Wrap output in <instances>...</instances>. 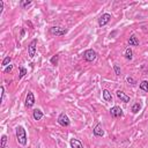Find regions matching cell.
Segmentation results:
<instances>
[{
    "mask_svg": "<svg viewBox=\"0 0 148 148\" xmlns=\"http://www.w3.org/2000/svg\"><path fill=\"white\" fill-rule=\"evenodd\" d=\"M15 133H16L17 142L22 145V146L27 145V132H25V130L22 126H17L15 129Z\"/></svg>",
    "mask_w": 148,
    "mask_h": 148,
    "instance_id": "6da1fadb",
    "label": "cell"
},
{
    "mask_svg": "<svg viewBox=\"0 0 148 148\" xmlns=\"http://www.w3.org/2000/svg\"><path fill=\"white\" fill-rule=\"evenodd\" d=\"M83 58H85V60H87V62H94L97 58V53L93 49H88V50H86L83 52Z\"/></svg>",
    "mask_w": 148,
    "mask_h": 148,
    "instance_id": "7a4b0ae2",
    "label": "cell"
},
{
    "mask_svg": "<svg viewBox=\"0 0 148 148\" xmlns=\"http://www.w3.org/2000/svg\"><path fill=\"white\" fill-rule=\"evenodd\" d=\"M110 20H111V14L104 13L101 15L100 19H98V25H100V27H104V25L108 24L110 22Z\"/></svg>",
    "mask_w": 148,
    "mask_h": 148,
    "instance_id": "3957f363",
    "label": "cell"
},
{
    "mask_svg": "<svg viewBox=\"0 0 148 148\" xmlns=\"http://www.w3.org/2000/svg\"><path fill=\"white\" fill-rule=\"evenodd\" d=\"M58 123H59V125L66 127V126H69V124H71V120H69L68 116L66 115V114H60L59 117H58Z\"/></svg>",
    "mask_w": 148,
    "mask_h": 148,
    "instance_id": "277c9868",
    "label": "cell"
},
{
    "mask_svg": "<svg viewBox=\"0 0 148 148\" xmlns=\"http://www.w3.org/2000/svg\"><path fill=\"white\" fill-rule=\"evenodd\" d=\"M50 33L52 35H56V36H63V35L67 34V29H65L63 27H51Z\"/></svg>",
    "mask_w": 148,
    "mask_h": 148,
    "instance_id": "5b68a950",
    "label": "cell"
},
{
    "mask_svg": "<svg viewBox=\"0 0 148 148\" xmlns=\"http://www.w3.org/2000/svg\"><path fill=\"white\" fill-rule=\"evenodd\" d=\"M110 115L114 118H119V117H123L124 116V112H123L120 106H112V108L110 109Z\"/></svg>",
    "mask_w": 148,
    "mask_h": 148,
    "instance_id": "8992f818",
    "label": "cell"
},
{
    "mask_svg": "<svg viewBox=\"0 0 148 148\" xmlns=\"http://www.w3.org/2000/svg\"><path fill=\"white\" fill-rule=\"evenodd\" d=\"M36 48H37V39H33L28 46V53L30 58L35 57V54H36Z\"/></svg>",
    "mask_w": 148,
    "mask_h": 148,
    "instance_id": "52a82bcc",
    "label": "cell"
},
{
    "mask_svg": "<svg viewBox=\"0 0 148 148\" xmlns=\"http://www.w3.org/2000/svg\"><path fill=\"white\" fill-rule=\"evenodd\" d=\"M25 106L27 108H31V106L35 104V96H34V93L33 91H28L27 93V96H25Z\"/></svg>",
    "mask_w": 148,
    "mask_h": 148,
    "instance_id": "ba28073f",
    "label": "cell"
},
{
    "mask_svg": "<svg viewBox=\"0 0 148 148\" xmlns=\"http://www.w3.org/2000/svg\"><path fill=\"white\" fill-rule=\"evenodd\" d=\"M116 95H117V97L119 98L121 102H124V103H129L130 102V96H129V95H126L124 91L118 90L117 93H116Z\"/></svg>",
    "mask_w": 148,
    "mask_h": 148,
    "instance_id": "9c48e42d",
    "label": "cell"
},
{
    "mask_svg": "<svg viewBox=\"0 0 148 148\" xmlns=\"http://www.w3.org/2000/svg\"><path fill=\"white\" fill-rule=\"evenodd\" d=\"M93 133H94L95 137H103L104 130L102 129V125H101V124H97V125L94 127V130H93Z\"/></svg>",
    "mask_w": 148,
    "mask_h": 148,
    "instance_id": "30bf717a",
    "label": "cell"
},
{
    "mask_svg": "<svg viewBox=\"0 0 148 148\" xmlns=\"http://www.w3.org/2000/svg\"><path fill=\"white\" fill-rule=\"evenodd\" d=\"M69 146L71 148H83V144L81 142L79 139H71V141H69Z\"/></svg>",
    "mask_w": 148,
    "mask_h": 148,
    "instance_id": "8fae6325",
    "label": "cell"
},
{
    "mask_svg": "<svg viewBox=\"0 0 148 148\" xmlns=\"http://www.w3.org/2000/svg\"><path fill=\"white\" fill-rule=\"evenodd\" d=\"M43 116H44L43 115V111L39 109H35L33 111V117H34L35 120H40L43 118Z\"/></svg>",
    "mask_w": 148,
    "mask_h": 148,
    "instance_id": "7c38bea8",
    "label": "cell"
},
{
    "mask_svg": "<svg viewBox=\"0 0 148 148\" xmlns=\"http://www.w3.org/2000/svg\"><path fill=\"white\" fill-rule=\"evenodd\" d=\"M102 95H103V100L105 101V102H110V101L112 100V96H111V93H110L108 89H104L102 91Z\"/></svg>",
    "mask_w": 148,
    "mask_h": 148,
    "instance_id": "4fadbf2b",
    "label": "cell"
},
{
    "mask_svg": "<svg viewBox=\"0 0 148 148\" xmlns=\"http://www.w3.org/2000/svg\"><path fill=\"white\" fill-rule=\"evenodd\" d=\"M129 45H130V46H138V45H139V39L134 36V35H132V36L130 37V39H129Z\"/></svg>",
    "mask_w": 148,
    "mask_h": 148,
    "instance_id": "5bb4252c",
    "label": "cell"
},
{
    "mask_svg": "<svg viewBox=\"0 0 148 148\" xmlns=\"http://www.w3.org/2000/svg\"><path fill=\"white\" fill-rule=\"evenodd\" d=\"M125 58H126L127 60H132V58H133V51H132L131 48H127L126 50H125Z\"/></svg>",
    "mask_w": 148,
    "mask_h": 148,
    "instance_id": "9a60e30c",
    "label": "cell"
},
{
    "mask_svg": "<svg viewBox=\"0 0 148 148\" xmlns=\"http://www.w3.org/2000/svg\"><path fill=\"white\" fill-rule=\"evenodd\" d=\"M140 109H141V105H140V103H134L132 105V112L133 114H138L139 111H140Z\"/></svg>",
    "mask_w": 148,
    "mask_h": 148,
    "instance_id": "2e32d148",
    "label": "cell"
},
{
    "mask_svg": "<svg viewBox=\"0 0 148 148\" xmlns=\"http://www.w3.org/2000/svg\"><path fill=\"white\" fill-rule=\"evenodd\" d=\"M140 89H141V90H144V91H148V81H147V80L141 81V83H140Z\"/></svg>",
    "mask_w": 148,
    "mask_h": 148,
    "instance_id": "e0dca14e",
    "label": "cell"
},
{
    "mask_svg": "<svg viewBox=\"0 0 148 148\" xmlns=\"http://www.w3.org/2000/svg\"><path fill=\"white\" fill-rule=\"evenodd\" d=\"M27 74V68H24L23 66H20V73H19V79H22L24 75Z\"/></svg>",
    "mask_w": 148,
    "mask_h": 148,
    "instance_id": "ac0fdd59",
    "label": "cell"
},
{
    "mask_svg": "<svg viewBox=\"0 0 148 148\" xmlns=\"http://www.w3.org/2000/svg\"><path fill=\"white\" fill-rule=\"evenodd\" d=\"M30 5H31L30 0H22V1L20 2V6H21L22 8H25V7H28V6H30Z\"/></svg>",
    "mask_w": 148,
    "mask_h": 148,
    "instance_id": "d6986e66",
    "label": "cell"
},
{
    "mask_svg": "<svg viewBox=\"0 0 148 148\" xmlns=\"http://www.w3.org/2000/svg\"><path fill=\"white\" fill-rule=\"evenodd\" d=\"M11 60H12V58L9 56H7V57H5L4 58V60H2V66H5V67H7L8 65H9V63H11Z\"/></svg>",
    "mask_w": 148,
    "mask_h": 148,
    "instance_id": "ffe728a7",
    "label": "cell"
},
{
    "mask_svg": "<svg viewBox=\"0 0 148 148\" xmlns=\"http://www.w3.org/2000/svg\"><path fill=\"white\" fill-rule=\"evenodd\" d=\"M58 60H59V56H58V54H56V56H53V57L51 58L50 62H51L52 65L56 66V65H58Z\"/></svg>",
    "mask_w": 148,
    "mask_h": 148,
    "instance_id": "44dd1931",
    "label": "cell"
},
{
    "mask_svg": "<svg viewBox=\"0 0 148 148\" xmlns=\"http://www.w3.org/2000/svg\"><path fill=\"white\" fill-rule=\"evenodd\" d=\"M6 144H7V137L6 135H2L1 137V145H0V148H5Z\"/></svg>",
    "mask_w": 148,
    "mask_h": 148,
    "instance_id": "7402d4cb",
    "label": "cell"
},
{
    "mask_svg": "<svg viewBox=\"0 0 148 148\" xmlns=\"http://www.w3.org/2000/svg\"><path fill=\"white\" fill-rule=\"evenodd\" d=\"M114 69H115V73H116V75H118L119 76L120 75V73H121V71H120V67L118 65H114Z\"/></svg>",
    "mask_w": 148,
    "mask_h": 148,
    "instance_id": "603a6c76",
    "label": "cell"
},
{
    "mask_svg": "<svg viewBox=\"0 0 148 148\" xmlns=\"http://www.w3.org/2000/svg\"><path fill=\"white\" fill-rule=\"evenodd\" d=\"M126 81L130 83V85H132V86H134L135 83H137V82H135V80L133 79L132 76H127V78H126Z\"/></svg>",
    "mask_w": 148,
    "mask_h": 148,
    "instance_id": "cb8c5ba5",
    "label": "cell"
},
{
    "mask_svg": "<svg viewBox=\"0 0 148 148\" xmlns=\"http://www.w3.org/2000/svg\"><path fill=\"white\" fill-rule=\"evenodd\" d=\"M12 71H13V65H8L7 67H5V69H4L5 73H11Z\"/></svg>",
    "mask_w": 148,
    "mask_h": 148,
    "instance_id": "d4e9b609",
    "label": "cell"
},
{
    "mask_svg": "<svg viewBox=\"0 0 148 148\" xmlns=\"http://www.w3.org/2000/svg\"><path fill=\"white\" fill-rule=\"evenodd\" d=\"M0 90H1V97H0V102H2V101H4V96H5V88H4V86H1Z\"/></svg>",
    "mask_w": 148,
    "mask_h": 148,
    "instance_id": "484cf974",
    "label": "cell"
},
{
    "mask_svg": "<svg viewBox=\"0 0 148 148\" xmlns=\"http://www.w3.org/2000/svg\"><path fill=\"white\" fill-rule=\"evenodd\" d=\"M23 36H24V29L21 30V37H23Z\"/></svg>",
    "mask_w": 148,
    "mask_h": 148,
    "instance_id": "4316f807",
    "label": "cell"
}]
</instances>
